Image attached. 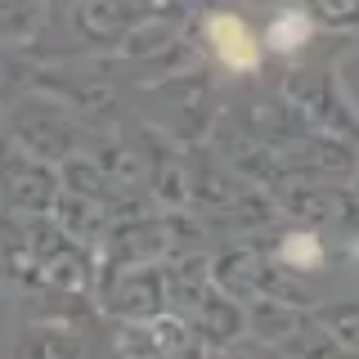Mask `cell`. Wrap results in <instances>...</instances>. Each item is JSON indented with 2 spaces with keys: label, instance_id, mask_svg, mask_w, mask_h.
I'll return each instance as SVG.
<instances>
[{
  "label": "cell",
  "instance_id": "cell-1",
  "mask_svg": "<svg viewBox=\"0 0 359 359\" xmlns=\"http://www.w3.org/2000/svg\"><path fill=\"white\" fill-rule=\"evenodd\" d=\"M207 36H211V50H216V59L224 67H233V72H256V63H261V45L252 41V32H247L243 18L211 14L207 18Z\"/></svg>",
  "mask_w": 359,
  "mask_h": 359
},
{
  "label": "cell",
  "instance_id": "cell-2",
  "mask_svg": "<svg viewBox=\"0 0 359 359\" xmlns=\"http://www.w3.org/2000/svg\"><path fill=\"white\" fill-rule=\"evenodd\" d=\"M310 32H314V22L301 14V9H292V14H278L274 22H269V50H301V45L310 41Z\"/></svg>",
  "mask_w": 359,
  "mask_h": 359
},
{
  "label": "cell",
  "instance_id": "cell-3",
  "mask_svg": "<svg viewBox=\"0 0 359 359\" xmlns=\"http://www.w3.org/2000/svg\"><path fill=\"white\" fill-rule=\"evenodd\" d=\"M283 256L292 265H319V238L314 233H292L283 243Z\"/></svg>",
  "mask_w": 359,
  "mask_h": 359
}]
</instances>
